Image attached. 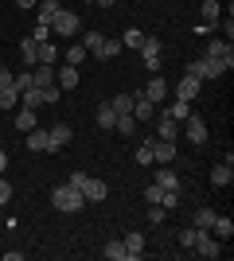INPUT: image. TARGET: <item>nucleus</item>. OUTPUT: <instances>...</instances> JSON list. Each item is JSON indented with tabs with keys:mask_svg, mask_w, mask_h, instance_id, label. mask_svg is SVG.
Here are the masks:
<instances>
[{
	"mask_svg": "<svg viewBox=\"0 0 234 261\" xmlns=\"http://www.w3.org/2000/svg\"><path fill=\"white\" fill-rule=\"evenodd\" d=\"M211 184L215 187H230L234 184V164H215L211 168Z\"/></svg>",
	"mask_w": 234,
	"mask_h": 261,
	"instance_id": "nucleus-16",
	"label": "nucleus"
},
{
	"mask_svg": "<svg viewBox=\"0 0 234 261\" xmlns=\"http://www.w3.org/2000/svg\"><path fill=\"white\" fill-rule=\"evenodd\" d=\"M133 101H137V94H113L110 106L117 109V113H133Z\"/></svg>",
	"mask_w": 234,
	"mask_h": 261,
	"instance_id": "nucleus-29",
	"label": "nucleus"
},
{
	"mask_svg": "<svg viewBox=\"0 0 234 261\" xmlns=\"http://www.w3.org/2000/svg\"><path fill=\"white\" fill-rule=\"evenodd\" d=\"M113 121H117V109H113L110 101H101L98 106V125L101 129H113Z\"/></svg>",
	"mask_w": 234,
	"mask_h": 261,
	"instance_id": "nucleus-28",
	"label": "nucleus"
},
{
	"mask_svg": "<svg viewBox=\"0 0 234 261\" xmlns=\"http://www.w3.org/2000/svg\"><path fill=\"white\" fill-rule=\"evenodd\" d=\"M90 4H101V8H110V4H113V0H90Z\"/></svg>",
	"mask_w": 234,
	"mask_h": 261,
	"instance_id": "nucleus-50",
	"label": "nucleus"
},
{
	"mask_svg": "<svg viewBox=\"0 0 234 261\" xmlns=\"http://www.w3.org/2000/svg\"><path fill=\"white\" fill-rule=\"evenodd\" d=\"M141 59H145V66L152 70V74L164 66V63H160V39H156V35H145V43H141Z\"/></svg>",
	"mask_w": 234,
	"mask_h": 261,
	"instance_id": "nucleus-7",
	"label": "nucleus"
},
{
	"mask_svg": "<svg viewBox=\"0 0 234 261\" xmlns=\"http://www.w3.org/2000/svg\"><path fill=\"white\" fill-rule=\"evenodd\" d=\"M78 28H82V23H78V16H74V12H67V8L51 20V35H67V39H70V35H78Z\"/></svg>",
	"mask_w": 234,
	"mask_h": 261,
	"instance_id": "nucleus-5",
	"label": "nucleus"
},
{
	"mask_svg": "<svg viewBox=\"0 0 234 261\" xmlns=\"http://www.w3.org/2000/svg\"><path fill=\"white\" fill-rule=\"evenodd\" d=\"M101 39H106V35H101V32H86V35H82V47H86V51H94V55H98Z\"/></svg>",
	"mask_w": 234,
	"mask_h": 261,
	"instance_id": "nucleus-37",
	"label": "nucleus"
},
{
	"mask_svg": "<svg viewBox=\"0 0 234 261\" xmlns=\"http://www.w3.org/2000/svg\"><path fill=\"white\" fill-rule=\"evenodd\" d=\"M113 129H117V133H125V137H133V129H137V117H133V113H117Z\"/></svg>",
	"mask_w": 234,
	"mask_h": 261,
	"instance_id": "nucleus-30",
	"label": "nucleus"
},
{
	"mask_svg": "<svg viewBox=\"0 0 234 261\" xmlns=\"http://www.w3.org/2000/svg\"><path fill=\"white\" fill-rule=\"evenodd\" d=\"M28 148H32V152H51V137H47V129H32V133H28Z\"/></svg>",
	"mask_w": 234,
	"mask_h": 261,
	"instance_id": "nucleus-18",
	"label": "nucleus"
},
{
	"mask_svg": "<svg viewBox=\"0 0 234 261\" xmlns=\"http://www.w3.org/2000/svg\"><path fill=\"white\" fill-rule=\"evenodd\" d=\"M16 129H20V133L35 129V109H20V113H16Z\"/></svg>",
	"mask_w": 234,
	"mask_h": 261,
	"instance_id": "nucleus-32",
	"label": "nucleus"
},
{
	"mask_svg": "<svg viewBox=\"0 0 234 261\" xmlns=\"http://www.w3.org/2000/svg\"><path fill=\"white\" fill-rule=\"evenodd\" d=\"M67 184H70V187H82V184H86V172H74V175L67 179Z\"/></svg>",
	"mask_w": 234,
	"mask_h": 261,
	"instance_id": "nucleus-47",
	"label": "nucleus"
},
{
	"mask_svg": "<svg viewBox=\"0 0 234 261\" xmlns=\"http://www.w3.org/2000/svg\"><path fill=\"white\" fill-rule=\"evenodd\" d=\"M121 242H125V253H129V261H137L141 253H145V234H141V230H129Z\"/></svg>",
	"mask_w": 234,
	"mask_h": 261,
	"instance_id": "nucleus-12",
	"label": "nucleus"
},
{
	"mask_svg": "<svg viewBox=\"0 0 234 261\" xmlns=\"http://www.w3.org/2000/svg\"><path fill=\"white\" fill-rule=\"evenodd\" d=\"M195 234H199V230H195V226L179 230V246H188V250H191V242H195Z\"/></svg>",
	"mask_w": 234,
	"mask_h": 261,
	"instance_id": "nucleus-44",
	"label": "nucleus"
},
{
	"mask_svg": "<svg viewBox=\"0 0 234 261\" xmlns=\"http://www.w3.org/2000/svg\"><path fill=\"white\" fill-rule=\"evenodd\" d=\"M78 191H82V199H86V203H101V199L110 195V187L101 184V179H90V175H86V184L78 187Z\"/></svg>",
	"mask_w": 234,
	"mask_h": 261,
	"instance_id": "nucleus-8",
	"label": "nucleus"
},
{
	"mask_svg": "<svg viewBox=\"0 0 234 261\" xmlns=\"http://www.w3.org/2000/svg\"><path fill=\"white\" fill-rule=\"evenodd\" d=\"M16 101H20V90H0V109H16Z\"/></svg>",
	"mask_w": 234,
	"mask_h": 261,
	"instance_id": "nucleus-36",
	"label": "nucleus"
},
{
	"mask_svg": "<svg viewBox=\"0 0 234 261\" xmlns=\"http://www.w3.org/2000/svg\"><path fill=\"white\" fill-rule=\"evenodd\" d=\"M141 98H148V101H152V106H160V101L168 98V82H164V78H160V74H156L152 82H148V86L141 90Z\"/></svg>",
	"mask_w": 234,
	"mask_h": 261,
	"instance_id": "nucleus-9",
	"label": "nucleus"
},
{
	"mask_svg": "<svg viewBox=\"0 0 234 261\" xmlns=\"http://www.w3.org/2000/svg\"><path fill=\"white\" fill-rule=\"evenodd\" d=\"M12 78H16V74H12L8 66H0V90H12Z\"/></svg>",
	"mask_w": 234,
	"mask_h": 261,
	"instance_id": "nucleus-45",
	"label": "nucleus"
},
{
	"mask_svg": "<svg viewBox=\"0 0 234 261\" xmlns=\"http://www.w3.org/2000/svg\"><path fill=\"white\" fill-rule=\"evenodd\" d=\"M32 39H35V43H47V39H51V23H35V28H32Z\"/></svg>",
	"mask_w": 234,
	"mask_h": 261,
	"instance_id": "nucleus-39",
	"label": "nucleus"
},
{
	"mask_svg": "<svg viewBox=\"0 0 234 261\" xmlns=\"http://www.w3.org/2000/svg\"><path fill=\"white\" fill-rule=\"evenodd\" d=\"M59 12H63V4H59V0H39V23H51Z\"/></svg>",
	"mask_w": 234,
	"mask_h": 261,
	"instance_id": "nucleus-24",
	"label": "nucleus"
},
{
	"mask_svg": "<svg viewBox=\"0 0 234 261\" xmlns=\"http://www.w3.org/2000/svg\"><path fill=\"white\" fill-rule=\"evenodd\" d=\"M0 148H4V141H0Z\"/></svg>",
	"mask_w": 234,
	"mask_h": 261,
	"instance_id": "nucleus-51",
	"label": "nucleus"
},
{
	"mask_svg": "<svg viewBox=\"0 0 234 261\" xmlns=\"http://www.w3.org/2000/svg\"><path fill=\"white\" fill-rule=\"evenodd\" d=\"M55 59H59V47L51 43V39H47V43H39V63H47V66H51Z\"/></svg>",
	"mask_w": 234,
	"mask_h": 261,
	"instance_id": "nucleus-35",
	"label": "nucleus"
},
{
	"mask_svg": "<svg viewBox=\"0 0 234 261\" xmlns=\"http://www.w3.org/2000/svg\"><path fill=\"white\" fill-rule=\"evenodd\" d=\"M179 125H184V133H188V141L195 144V148L211 141V133H207V125H203V117H199V113H188V121H179Z\"/></svg>",
	"mask_w": 234,
	"mask_h": 261,
	"instance_id": "nucleus-4",
	"label": "nucleus"
},
{
	"mask_svg": "<svg viewBox=\"0 0 234 261\" xmlns=\"http://www.w3.org/2000/svg\"><path fill=\"white\" fill-rule=\"evenodd\" d=\"M152 113H156V106H152L148 98H141V94H137V101H133V117H137V121H148Z\"/></svg>",
	"mask_w": 234,
	"mask_h": 261,
	"instance_id": "nucleus-25",
	"label": "nucleus"
},
{
	"mask_svg": "<svg viewBox=\"0 0 234 261\" xmlns=\"http://www.w3.org/2000/svg\"><path fill=\"white\" fill-rule=\"evenodd\" d=\"M199 12H203V23H211V28H215V20L223 16V8H219V0H203V4H199Z\"/></svg>",
	"mask_w": 234,
	"mask_h": 261,
	"instance_id": "nucleus-26",
	"label": "nucleus"
},
{
	"mask_svg": "<svg viewBox=\"0 0 234 261\" xmlns=\"http://www.w3.org/2000/svg\"><path fill=\"white\" fill-rule=\"evenodd\" d=\"M191 250L199 253V257L211 261V257H219V253H223V242L215 238L211 230H199V234H195V242H191Z\"/></svg>",
	"mask_w": 234,
	"mask_h": 261,
	"instance_id": "nucleus-3",
	"label": "nucleus"
},
{
	"mask_svg": "<svg viewBox=\"0 0 234 261\" xmlns=\"http://www.w3.org/2000/svg\"><path fill=\"white\" fill-rule=\"evenodd\" d=\"M20 59H23V66H28V70H32V66H39V43H35L32 35L20 43Z\"/></svg>",
	"mask_w": 234,
	"mask_h": 261,
	"instance_id": "nucleus-15",
	"label": "nucleus"
},
{
	"mask_svg": "<svg viewBox=\"0 0 234 261\" xmlns=\"http://www.w3.org/2000/svg\"><path fill=\"white\" fill-rule=\"evenodd\" d=\"M160 195H164V187H156V184H148V187H145V199H148V207H152V203H160Z\"/></svg>",
	"mask_w": 234,
	"mask_h": 261,
	"instance_id": "nucleus-42",
	"label": "nucleus"
},
{
	"mask_svg": "<svg viewBox=\"0 0 234 261\" xmlns=\"http://www.w3.org/2000/svg\"><path fill=\"white\" fill-rule=\"evenodd\" d=\"M16 4H20V8H35V4H39V0H16Z\"/></svg>",
	"mask_w": 234,
	"mask_h": 261,
	"instance_id": "nucleus-48",
	"label": "nucleus"
},
{
	"mask_svg": "<svg viewBox=\"0 0 234 261\" xmlns=\"http://www.w3.org/2000/svg\"><path fill=\"white\" fill-rule=\"evenodd\" d=\"M8 199H12V187L4 184V179H0V207H4V203H8Z\"/></svg>",
	"mask_w": 234,
	"mask_h": 261,
	"instance_id": "nucleus-46",
	"label": "nucleus"
},
{
	"mask_svg": "<svg viewBox=\"0 0 234 261\" xmlns=\"http://www.w3.org/2000/svg\"><path fill=\"white\" fill-rule=\"evenodd\" d=\"M164 218H168V211L160 207V203H152V207H148V222H156V226H164Z\"/></svg>",
	"mask_w": 234,
	"mask_h": 261,
	"instance_id": "nucleus-40",
	"label": "nucleus"
},
{
	"mask_svg": "<svg viewBox=\"0 0 234 261\" xmlns=\"http://www.w3.org/2000/svg\"><path fill=\"white\" fill-rule=\"evenodd\" d=\"M101 253H106L110 261H129V253H125V242H121V238L106 242V246H101Z\"/></svg>",
	"mask_w": 234,
	"mask_h": 261,
	"instance_id": "nucleus-23",
	"label": "nucleus"
},
{
	"mask_svg": "<svg viewBox=\"0 0 234 261\" xmlns=\"http://www.w3.org/2000/svg\"><path fill=\"white\" fill-rule=\"evenodd\" d=\"M117 55H121V39H101L98 59H117Z\"/></svg>",
	"mask_w": 234,
	"mask_h": 261,
	"instance_id": "nucleus-31",
	"label": "nucleus"
},
{
	"mask_svg": "<svg viewBox=\"0 0 234 261\" xmlns=\"http://www.w3.org/2000/svg\"><path fill=\"white\" fill-rule=\"evenodd\" d=\"M51 203H55V211H63V215H74V211L86 207V199H82V191L70 184H59L55 191H51Z\"/></svg>",
	"mask_w": 234,
	"mask_h": 261,
	"instance_id": "nucleus-1",
	"label": "nucleus"
},
{
	"mask_svg": "<svg viewBox=\"0 0 234 261\" xmlns=\"http://www.w3.org/2000/svg\"><path fill=\"white\" fill-rule=\"evenodd\" d=\"M59 98H63V90H59L55 82H51V86H43V106H55Z\"/></svg>",
	"mask_w": 234,
	"mask_h": 261,
	"instance_id": "nucleus-41",
	"label": "nucleus"
},
{
	"mask_svg": "<svg viewBox=\"0 0 234 261\" xmlns=\"http://www.w3.org/2000/svg\"><path fill=\"white\" fill-rule=\"evenodd\" d=\"M20 101H23V109H39V106H43V90H39V86L23 90V94H20Z\"/></svg>",
	"mask_w": 234,
	"mask_h": 261,
	"instance_id": "nucleus-27",
	"label": "nucleus"
},
{
	"mask_svg": "<svg viewBox=\"0 0 234 261\" xmlns=\"http://www.w3.org/2000/svg\"><path fill=\"white\" fill-rule=\"evenodd\" d=\"M82 59H86V47H82V43H70V47H67V63H70V66H78Z\"/></svg>",
	"mask_w": 234,
	"mask_h": 261,
	"instance_id": "nucleus-38",
	"label": "nucleus"
},
{
	"mask_svg": "<svg viewBox=\"0 0 234 261\" xmlns=\"http://www.w3.org/2000/svg\"><path fill=\"white\" fill-rule=\"evenodd\" d=\"M47 137H51V152H59V148H67V144H70V137H74V133H70V125H51V129H47Z\"/></svg>",
	"mask_w": 234,
	"mask_h": 261,
	"instance_id": "nucleus-13",
	"label": "nucleus"
},
{
	"mask_svg": "<svg viewBox=\"0 0 234 261\" xmlns=\"http://www.w3.org/2000/svg\"><path fill=\"white\" fill-rule=\"evenodd\" d=\"M137 164H152V144H141V148H137Z\"/></svg>",
	"mask_w": 234,
	"mask_h": 261,
	"instance_id": "nucleus-43",
	"label": "nucleus"
},
{
	"mask_svg": "<svg viewBox=\"0 0 234 261\" xmlns=\"http://www.w3.org/2000/svg\"><path fill=\"white\" fill-rule=\"evenodd\" d=\"M148 144H152V160H160V164L176 160V141H160V137H156V141H148Z\"/></svg>",
	"mask_w": 234,
	"mask_h": 261,
	"instance_id": "nucleus-10",
	"label": "nucleus"
},
{
	"mask_svg": "<svg viewBox=\"0 0 234 261\" xmlns=\"http://www.w3.org/2000/svg\"><path fill=\"white\" fill-rule=\"evenodd\" d=\"M226 66L219 63V59H207V55H203V59H195V63H188V70H184V74H195L199 78V82H211V78H219L223 74Z\"/></svg>",
	"mask_w": 234,
	"mask_h": 261,
	"instance_id": "nucleus-2",
	"label": "nucleus"
},
{
	"mask_svg": "<svg viewBox=\"0 0 234 261\" xmlns=\"http://www.w3.org/2000/svg\"><path fill=\"white\" fill-rule=\"evenodd\" d=\"M211 234L226 246V242L234 238V222H230V218H215V222H211Z\"/></svg>",
	"mask_w": 234,
	"mask_h": 261,
	"instance_id": "nucleus-21",
	"label": "nucleus"
},
{
	"mask_svg": "<svg viewBox=\"0 0 234 261\" xmlns=\"http://www.w3.org/2000/svg\"><path fill=\"white\" fill-rule=\"evenodd\" d=\"M207 59H219V63L230 70L234 66V47L226 43V39H207Z\"/></svg>",
	"mask_w": 234,
	"mask_h": 261,
	"instance_id": "nucleus-6",
	"label": "nucleus"
},
{
	"mask_svg": "<svg viewBox=\"0 0 234 261\" xmlns=\"http://www.w3.org/2000/svg\"><path fill=\"white\" fill-rule=\"evenodd\" d=\"M152 184H156V187H164V191H179V175H176V172H172V168L164 164V168L156 172V179H152Z\"/></svg>",
	"mask_w": 234,
	"mask_h": 261,
	"instance_id": "nucleus-19",
	"label": "nucleus"
},
{
	"mask_svg": "<svg viewBox=\"0 0 234 261\" xmlns=\"http://www.w3.org/2000/svg\"><path fill=\"white\" fill-rule=\"evenodd\" d=\"M4 168H8V152H4V148H0V172H4Z\"/></svg>",
	"mask_w": 234,
	"mask_h": 261,
	"instance_id": "nucleus-49",
	"label": "nucleus"
},
{
	"mask_svg": "<svg viewBox=\"0 0 234 261\" xmlns=\"http://www.w3.org/2000/svg\"><path fill=\"white\" fill-rule=\"evenodd\" d=\"M172 121H188V113H191V101H184V98H172V106L164 109Z\"/></svg>",
	"mask_w": 234,
	"mask_h": 261,
	"instance_id": "nucleus-22",
	"label": "nucleus"
},
{
	"mask_svg": "<svg viewBox=\"0 0 234 261\" xmlns=\"http://www.w3.org/2000/svg\"><path fill=\"white\" fill-rule=\"evenodd\" d=\"M156 137H160V141H176V137H179V121H172L164 113V117L156 121Z\"/></svg>",
	"mask_w": 234,
	"mask_h": 261,
	"instance_id": "nucleus-17",
	"label": "nucleus"
},
{
	"mask_svg": "<svg viewBox=\"0 0 234 261\" xmlns=\"http://www.w3.org/2000/svg\"><path fill=\"white\" fill-rule=\"evenodd\" d=\"M215 218H219V215H215L211 207H199V211H195V230H211Z\"/></svg>",
	"mask_w": 234,
	"mask_h": 261,
	"instance_id": "nucleus-34",
	"label": "nucleus"
},
{
	"mask_svg": "<svg viewBox=\"0 0 234 261\" xmlns=\"http://www.w3.org/2000/svg\"><path fill=\"white\" fill-rule=\"evenodd\" d=\"M141 43H145V32H137V28L121 32V47H133V51H141Z\"/></svg>",
	"mask_w": 234,
	"mask_h": 261,
	"instance_id": "nucleus-33",
	"label": "nucleus"
},
{
	"mask_svg": "<svg viewBox=\"0 0 234 261\" xmlns=\"http://www.w3.org/2000/svg\"><path fill=\"white\" fill-rule=\"evenodd\" d=\"M195 94H199V78H195V74H184V78H179V86H176V98L195 101Z\"/></svg>",
	"mask_w": 234,
	"mask_h": 261,
	"instance_id": "nucleus-14",
	"label": "nucleus"
},
{
	"mask_svg": "<svg viewBox=\"0 0 234 261\" xmlns=\"http://www.w3.org/2000/svg\"><path fill=\"white\" fill-rule=\"evenodd\" d=\"M32 82H35L39 90H43V86H51V82H55V66H47V63L32 66Z\"/></svg>",
	"mask_w": 234,
	"mask_h": 261,
	"instance_id": "nucleus-20",
	"label": "nucleus"
},
{
	"mask_svg": "<svg viewBox=\"0 0 234 261\" xmlns=\"http://www.w3.org/2000/svg\"><path fill=\"white\" fill-rule=\"evenodd\" d=\"M55 86L59 90H63V94H70V90H74L78 86V66H63V70H55Z\"/></svg>",
	"mask_w": 234,
	"mask_h": 261,
	"instance_id": "nucleus-11",
	"label": "nucleus"
}]
</instances>
